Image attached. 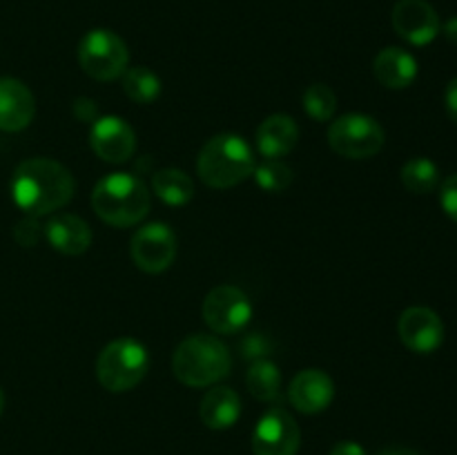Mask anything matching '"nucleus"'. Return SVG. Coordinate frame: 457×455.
<instances>
[{"label":"nucleus","instance_id":"nucleus-8","mask_svg":"<svg viewBox=\"0 0 457 455\" xmlns=\"http://www.w3.org/2000/svg\"><path fill=\"white\" fill-rule=\"evenodd\" d=\"M253 306L245 293L237 285H217L205 294L204 321L219 335H237L248 326Z\"/></svg>","mask_w":457,"mask_h":455},{"label":"nucleus","instance_id":"nucleus-32","mask_svg":"<svg viewBox=\"0 0 457 455\" xmlns=\"http://www.w3.org/2000/svg\"><path fill=\"white\" fill-rule=\"evenodd\" d=\"M440 31H445L446 40H451V43L457 45V16L449 18V21L445 22V27H442Z\"/></svg>","mask_w":457,"mask_h":455},{"label":"nucleus","instance_id":"nucleus-22","mask_svg":"<svg viewBox=\"0 0 457 455\" xmlns=\"http://www.w3.org/2000/svg\"><path fill=\"white\" fill-rule=\"evenodd\" d=\"M125 96L138 105H150L161 96V79L150 67H128L123 74Z\"/></svg>","mask_w":457,"mask_h":455},{"label":"nucleus","instance_id":"nucleus-29","mask_svg":"<svg viewBox=\"0 0 457 455\" xmlns=\"http://www.w3.org/2000/svg\"><path fill=\"white\" fill-rule=\"evenodd\" d=\"M71 112H74L76 120H80V123H94L98 119V105L87 96L76 98Z\"/></svg>","mask_w":457,"mask_h":455},{"label":"nucleus","instance_id":"nucleus-18","mask_svg":"<svg viewBox=\"0 0 457 455\" xmlns=\"http://www.w3.org/2000/svg\"><path fill=\"white\" fill-rule=\"evenodd\" d=\"M375 79L388 89H406L418 76V61L406 49L386 47L373 61Z\"/></svg>","mask_w":457,"mask_h":455},{"label":"nucleus","instance_id":"nucleus-15","mask_svg":"<svg viewBox=\"0 0 457 455\" xmlns=\"http://www.w3.org/2000/svg\"><path fill=\"white\" fill-rule=\"evenodd\" d=\"M36 101L31 89L18 79H0V129L21 132L34 120Z\"/></svg>","mask_w":457,"mask_h":455},{"label":"nucleus","instance_id":"nucleus-13","mask_svg":"<svg viewBox=\"0 0 457 455\" xmlns=\"http://www.w3.org/2000/svg\"><path fill=\"white\" fill-rule=\"evenodd\" d=\"M397 333H400L402 343L420 355L436 352L445 342V324L440 315L424 306L406 308L397 324Z\"/></svg>","mask_w":457,"mask_h":455},{"label":"nucleus","instance_id":"nucleus-5","mask_svg":"<svg viewBox=\"0 0 457 455\" xmlns=\"http://www.w3.org/2000/svg\"><path fill=\"white\" fill-rule=\"evenodd\" d=\"M150 368V355L141 342L120 337L107 343L96 360V377L110 393H125L137 388Z\"/></svg>","mask_w":457,"mask_h":455},{"label":"nucleus","instance_id":"nucleus-14","mask_svg":"<svg viewBox=\"0 0 457 455\" xmlns=\"http://www.w3.org/2000/svg\"><path fill=\"white\" fill-rule=\"evenodd\" d=\"M335 397V382L320 368H306L295 375L288 386V400L299 413L315 415L330 406Z\"/></svg>","mask_w":457,"mask_h":455},{"label":"nucleus","instance_id":"nucleus-17","mask_svg":"<svg viewBox=\"0 0 457 455\" xmlns=\"http://www.w3.org/2000/svg\"><path fill=\"white\" fill-rule=\"evenodd\" d=\"M299 141V128L293 116L272 114L259 125L257 147L266 159H281L290 154Z\"/></svg>","mask_w":457,"mask_h":455},{"label":"nucleus","instance_id":"nucleus-19","mask_svg":"<svg viewBox=\"0 0 457 455\" xmlns=\"http://www.w3.org/2000/svg\"><path fill=\"white\" fill-rule=\"evenodd\" d=\"M201 422L212 431H226L235 426L241 415V400L232 388L214 386L204 395L199 406Z\"/></svg>","mask_w":457,"mask_h":455},{"label":"nucleus","instance_id":"nucleus-31","mask_svg":"<svg viewBox=\"0 0 457 455\" xmlns=\"http://www.w3.org/2000/svg\"><path fill=\"white\" fill-rule=\"evenodd\" d=\"M330 455H366L364 446H360L357 442H339V444L333 446Z\"/></svg>","mask_w":457,"mask_h":455},{"label":"nucleus","instance_id":"nucleus-10","mask_svg":"<svg viewBox=\"0 0 457 455\" xmlns=\"http://www.w3.org/2000/svg\"><path fill=\"white\" fill-rule=\"evenodd\" d=\"M302 446V431L293 415L275 406L259 418L253 433L254 455H297Z\"/></svg>","mask_w":457,"mask_h":455},{"label":"nucleus","instance_id":"nucleus-34","mask_svg":"<svg viewBox=\"0 0 457 455\" xmlns=\"http://www.w3.org/2000/svg\"><path fill=\"white\" fill-rule=\"evenodd\" d=\"M3 410H4V393L3 388H0V415H3Z\"/></svg>","mask_w":457,"mask_h":455},{"label":"nucleus","instance_id":"nucleus-3","mask_svg":"<svg viewBox=\"0 0 457 455\" xmlns=\"http://www.w3.org/2000/svg\"><path fill=\"white\" fill-rule=\"evenodd\" d=\"M230 352L214 335L196 333L183 339L172 355V373L181 384L205 388L230 373Z\"/></svg>","mask_w":457,"mask_h":455},{"label":"nucleus","instance_id":"nucleus-20","mask_svg":"<svg viewBox=\"0 0 457 455\" xmlns=\"http://www.w3.org/2000/svg\"><path fill=\"white\" fill-rule=\"evenodd\" d=\"M152 190L163 203L186 205L195 196V183L183 170L163 168L152 177Z\"/></svg>","mask_w":457,"mask_h":455},{"label":"nucleus","instance_id":"nucleus-30","mask_svg":"<svg viewBox=\"0 0 457 455\" xmlns=\"http://www.w3.org/2000/svg\"><path fill=\"white\" fill-rule=\"evenodd\" d=\"M445 103H446V112H449L451 120L457 123V79H453L449 85H446Z\"/></svg>","mask_w":457,"mask_h":455},{"label":"nucleus","instance_id":"nucleus-2","mask_svg":"<svg viewBox=\"0 0 457 455\" xmlns=\"http://www.w3.org/2000/svg\"><path fill=\"white\" fill-rule=\"evenodd\" d=\"M150 190L129 172H112L103 177L92 190V208L105 223L129 228L143 221L150 212Z\"/></svg>","mask_w":457,"mask_h":455},{"label":"nucleus","instance_id":"nucleus-6","mask_svg":"<svg viewBox=\"0 0 457 455\" xmlns=\"http://www.w3.org/2000/svg\"><path fill=\"white\" fill-rule=\"evenodd\" d=\"M79 62L89 79L114 80L128 70V45L114 31L92 29L80 38Z\"/></svg>","mask_w":457,"mask_h":455},{"label":"nucleus","instance_id":"nucleus-9","mask_svg":"<svg viewBox=\"0 0 457 455\" xmlns=\"http://www.w3.org/2000/svg\"><path fill=\"white\" fill-rule=\"evenodd\" d=\"M129 252L138 270L147 275H159L168 270L177 257V236L168 223H147L134 232Z\"/></svg>","mask_w":457,"mask_h":455},{"label":"nucleus","instance_id":"nucleus-26","mask_svg":"<svg viewBox=\"0 0 457 455\" xmlns=\"http://www.w3.org/2000/svg\"><path fill=\"white\" fill-rule=\"evenodd\" d=\"M239 348L244 360L259 361V360H268V355L272 352V342L263 333H250L241 339Z\"/></svg>","mask_w":457,"mask_h":455},{"label":"nucleus","instance_id":"nucleus-11","mask_svg":"<svg viewBox=\"0 0 457 455\" xmlns=\"http://www.w3.org/2000/svg\"><path fill=\"white\" fill-rule=\"evenodd\" d=\"M89 145L105 163H125L137 150V134L119 116H98L89 132Z\"/></svg>","mask_w":457,"mask_h":455},{"label":"nucleus","instance_id":"nucleus-27","mask_svg":"<svg viewBox=\"0 0 457 455\" xmlns=\"http://www.w3.org/2000/svg\"><path fill=\"white\" fill-rule=\"evenodd\" d=\"M43 235L45 228L38 223V217H29V214H27L25 219H21V221L13 226V239H16L22 248H34Z\"/></svg>","mask_w":457,"mask_h":455},{"label":"nucleus","instance_id":"nucleus-21","mask_svg":"<svg viewBox=\"0 0 457 455\" xmlns=\"http://www.w3.org/2000/svg\"><path fill=\"white\" fill-rule=\"evenodd\" d=\"M245 386L259 401H275L281 395V373L270 360L253 361L245 373Z\"/></svg>","mask_w":457,"mask_h":455},{"label":"nucleus","instance_id":"nucleus-1","mask_svg":"<svg viewBox=\"0 0 457 455\" xmlns=\"http://www.w3.org/2000/svg\"><path fill=\"white\" fill-rule=\"evenodd\" d=\"M76 192L74 177L62 163L45 156L22 161L12 178V196L29 217H45L71 201Z\"/></svg>","mask_w":457,"mask_h":455},{"label":"nucleus","instance_id":"nucleus-23","mask_svg":"<svg viewBox=\"0 0 457 455\" xmlns=\"http://www.w3.org/2000/svg\"><path fill=\"white\" fill-rule=\"evenodd\" d=\"M400 177L406 190L413 192V194H428L440 186V170L433 161L424 159V156L406 161L402 165Z\"/></svg>","mask_w":457,"mask_h":455},{"label":"nucleus","instance_id":"nucleus-4","mask_svg":"<svg viewBox=\"0 0 457 455\" xmlns=\"http://www.w3.org/2000/svg\"><path fill=\"white\" fill-rule=\"evenodd\" d=\"M254 154L248 143L237 134H217L199 152L196 172L205 186L228 190L253 174Z\"/></svg>","mask_w":457,"mask_h":455},{"label":"nucleus","instance_id":"nucleus-28","mask_svg":"<svg viewBox=\"0 0 457 455\" xmlns=\"http://www.w3.org/2000/svg\"><path fill=\"white\" fill-rule=\"evenodd\" d=\"M440 203L442 210L446 212V217L457 223V174H451V177L445 178V183H442Z\"/></svg>","mask_w":457,"mask_h":455},{"label":"nucleus","instance_id":"nucleus-12","mask_svg":"<svg viewBox=\"0 0 457 455\" xmlns=\"http://www.w3.org/2000/svg\"><path fill=\"white\" fill-rule=\"evenodd\" d=\"M391 21L397 34L418 47L433 43L442 29L440 16L427 0H400L393 7Z\"/></svg>","mask_w":457,"mask_h":455},{"label":"nucleus","instance_id":"nucleus-7","mask_svg":"<svg viewBox=\"0 0 457 455\" xmlns=\"http://www.w3.org/2000/svg\"><path fill=\"white\" fill-rule=\"evenodd\" d=\"M384 129L373 116L344 114L328 128V145L344 159H370L384 147Z\"/></svg>","mask_w":457,"mask_h":455},{"label":"nucleus","instance_id":"nucleus-24","mask_svg":"<svg viewBox=\"0 0 457 455\" xmlns=\"http://www.w3.org/2000/svg\"><path fill=\"white\" fill-rule=\"evenodd\" d=\"M253 177L262 190L279 194V192L288 190L290 183H293V170L281 159H268L266 163L254 165Z\"/></svg>","mask_w":457,"mask_h":455},{"label":"nucleus","instance_id":"nucleus-33","mask_svg":"<svg viewBox=\"0 0 457 455\" xmlns=\"http://www.w3.org/2000/svg\"><path fill=\"white\" fill-rule=\"evenodd\" d=\"M379 455H420L415 449H406V446H393V449L382 451Z\"/></svg>","mask_w":457,"mask_h":455},{"label":"nucleus","instance_id":"nucleus-16","mask_svg":"<svg viewBox=\"0 0 457 455\" xmlns=\"http://www.w3.org/2000/svg\"><path fill=\"white\" fill-rule=\"evenodd\" d=\"M45 236L54 250L67 254V257H79V254L87 252L92 245V230H89L87 221L76 214H54L45 226Z\"/></svg>","mask_w":457,"mask_h":455},{"label":"nucleus","instance_id":"nucleus-25","mask_svg":"<svg viewBox=\"0 0 457 455\" xmlns=\"http://www.w3.org/2000/svg\"><path fill=\"white\" fill-rule=\"evenodd\" d=\"M303 110L315 120H330L337 110V94L326 83H312L303 92Z\"/></svg>","mask_w":457,"mask_h":455}]
</instances>
